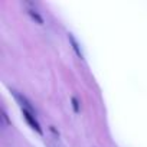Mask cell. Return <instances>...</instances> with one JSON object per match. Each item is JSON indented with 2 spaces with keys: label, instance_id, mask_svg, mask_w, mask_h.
<instances>
[{
  "label": "cell",
  "instance_id": "obj_1",
  "mask_svg": "<svg viewBox=\"0 0 147 147\" xmlns=\"http://www.w3.org/2000/svg\"><path fill=\"white\" fill-rule=\"evenodd\" d=\"M25 6L28 7V13H29V15H30V16H32V18H33L36 22H38V23H40V25H42V23H43V19H42V18L39 16V13H38V12L33 9V7H32V5H30V3H28V2H25Z\"/></svg>",
  "mask_w": 147,
  "mask_h": 147
},
{
  "label": "cell",
  "instance_id": "obj_2",
  "mask_svg": "<svg viewBox=\"0 0 147 147\" xmlns=\"http://www.w3.org/2000/svg\"><path fill=\"white\" fill-rule=\"evenodd\" d=\"M69 40H71V43H72V48L75 49V52L78 53V56H80V58H82V52H81V49H80V46H78L77 40L74 39V36H72V35H69Z\"/></svg>",
  "mask_w": 147,
  "mask_h": 147
},
{
  "label": "cell",
  "instance_id": "obj_3",
  "mask_svg": "<svg viewBox=\"0 0 147 147\" xmlns=\"http://www.w3.org/2000/svg\"><path fill=\"white\" fill-rule=\"evenodd\" d=\"M72 102H74V108H75V111H78V104H77V100L72 98Z\"/></svg>",
  "mask_w": 147,
  "mask_h": 147
}]
</instances>
